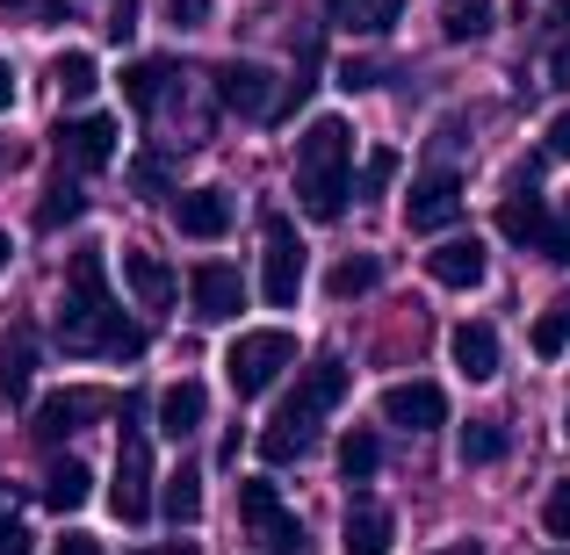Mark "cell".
<instances>
[{
  "mask_svg": "<svg viewBox=\"0 0 570 555\" xmlns=\"http://www.w3.org/2000/svg\"><path fill=\"white\" fill-rule=\"evenodd\" d=\"M557 555H563V548H557Z\"/></svg>",
  "mask_w": 570,
  "mask_h": 555,
  "instance_id": "f5cc1de1",
  "label": "cell"
},
{
  "mask_svg": "<svg viewBox=\"0 0 570 555\" xmlns=\"http://www.w3.org/2000/svg\"><path fill=\"white\" fill-rule=\"evenodd\" d=\"M130 181H138L145 195H159V181H167V167H159V159H153V152H145V159H138V167H130Z\"/></svg>",
  "mask_w": 570,
  "mask_h": 555,
  "instance_id": "b9f144b4",
  "label": "cell"
},
{
  "mask_svg": "<svg viewBox=\"0 0 570 555\" xmlns=\"http://www.w3.org/2000/svg\"><path fill=\"white\" fill-rule=\"evenodd\" d=\"M0 109H14V66L0 58Z\"/></svg>",
  "mask_w": 570,
  "mask_h": 555,
  "instance_id": "f6af8a7d",
  "label": "cell"
},
{
  "mask_svg": "<svg viewBox=\"0 0 570 555\" xmlns=\"http://www.w3.org/2000/svg\"><path fill=\"white\" fill-rule=\"evenodd\" d=\"M51 145H58L66 167L95 174V167H109V159H116V123H109V116H66V123L51 130Z\"/></svg>",
  "mask_w": 570,
  "mask_h": 555,
  "instance_id": "8fae6325",
  "label": "cell"
},
{
  "mask_svg": "<svg viewBox=\"0 0 570 555\" xmlns=\"http://www.w3.org/2000/svg\"><path fill=\"white\" fill-rule=\"evenodd\" d=\"M87 490H95V469H87V462H51V469H43V505H51V513H80L87 505Z\"/></svg>",
  "mask_w": 570,
  "mask_h": 555,
  "instance_id": "7402d4cb",
  "label": "cell"
},
{
  "mask_svg": "<svg viewBox=\"0 0 570 555\" xmlns=\"http://www.w3.org/2000/svg\"><path fill=\"white\" fill-rule=\"evenodd\" d=\"M8 8H22V0H8Z\"/></svg>",
  "mask_w": 570,
  "mask_h": 555,
  "instance_id": "f907efd6",
  "label": "cell"
},
{
  "mask_svg": "<svg viewBox=\"0 0 570 555\" xmlns=\"http://www.w3.org/2000/svg\"><path fill=\"white\" fill-rule=\"evenodd\" d=\"M383 418H390V426H404V433H433V426H448V397H441V383H390V389H383Z\"/></svg>",
  "mask_w": 570,
  "mask_h": 555,
  "instance_id": "4fadbf2b",
  "label": "cell"
},
{
  "mask_svg": "<svg viewBox=\"0 0 570 555\" xmlns=\"http://www.w3.org/2000/svg\"><path fill=\"white\" fill-rule=\"evenodd\" d=\"M124 289L138 296V310H167L174 304V267L159 260V252H145V246H124Z\"/></svg>",
  "mask_w": 570,
  "mask_h": 555,
  "instance_id": "e0dca14e",
  "label": "cell"
},
{
  "mask_svg": "<svg viewBox=\"0 0 570 555\" xmlns=\"http://www.w3.org/2000/svg\"><path fill=\"white\" fill-rule=\"evenodd\" d=\"M347 167H354V130L340 116H318L296 138V202H304V217H318V224L347 217V195H354Z\"/></svg>",
  "mask_w": 570,
  "mask_h": 555,
  "instance_id": "7a4b0ae2",
  "label": "cell"
},
{
  "mask_svg": "<svg viewBox=\"0 0 570 555\" xmlns=\"http://www.w3.org/2000/svg\"><path fill=\"white\" fill-rule=\"evenodd\" d=\"M101 37H109V43H130V37H138V0H116V8L101 14Z\"/></svg>",
  "mask_w": 570,
  "mask_h": 555,
  "instance_id": "d590c367",
  "label": "cell"
},
{
  "mask_svg": "<svg viewBox=\"0 0 570 555\" xmlns=\"http://www.w3.org/2000/svg\"><path fill=\"white\" fill-rule=\"evenodd\" d=\"M29 375H37V339H29V333H8V339H0V397L22 404L29 397Z\"/></svg>",
  "mask_w": 570,
  "mask_h": 555,
  "instance_id": "cb8c5ba5",
  "label": "cell"
},
{
  "mask_svg": "<svg viewBox=\"0 0 570 555\" xmlns=\"http://www.w3.org/2000/svg\"><path fill=\"white\" fill-rule=\"evenodd\" d=\"M167 8H174V22H181V29H203L209 22V0H167Z\"/></svg>",
  "mask_w": 570,
  "mask_h": 555,
  "instance_id": "7bdbcfd3",
  "label": "cell"
},
{
  "mask_svg": "<svg viewBox=\"0 0 570 555\" xmlns=\"http://www.w3.org/2000/svg\"><path fill=\"white\" fill-rule=\"evenodd\" d=\"M534 252H542L549 267H570V224H557V217H549V231L534 238Z\"/></svg>",
  "mask_w": 570,
  "mask_h": 555,
  "instance_id": "f35d334b",
  "label": "cell"
},
{
  "mask_svg": "<svg viewBox=\"0 0 570 555\" xmlns=\"http://www.w3.org/2000/svg\"><path fill=\"white\" fill-rule=\"evenodd\" d=\"M159 513L174 519V527H195V519H203V469H195V462H181V469L174 476H159Z\"/></svg>",
  "mask_w": 570,
  "mask_h": 555,
  "instance_id": "ffe728a7",
  "label": "cell"
},
{
  "mask_svg": "<svg viewBox=\"0 0 570 555\" xmlns=\"http://www.w3.org/2000/svg\"><path fill=\"white\" fill-rule=\"evenodd\" d=\"M153 498H159L153 447H145V433L124 418V440H116V484H109V513L124 519V527H138V519L153 513Z\"/></svg>",
  "mask_w": 570,
  "mask_h": 555,
  "instance_id": "8992f818",
  "label": "cell"
},
{
  "mask_svg": "<svg viewBox=\"0 0 570 555\" xmlns=\"http://www.w3.org/2000/svg\"><path fill=\"white\" fill-rule=\"evenodd\" d=\"M557 51H549V72H557V80H570V0H557Z\"/></svg>",
  "mask_w": 570,
  "mask_h": 555,
  "instance_id": "74e56055",
  "label": "cell"
},
{
  "mask_svg": "<svg viewBox=\"0 0 570 555\" xmlns=\"http://www.w3.org/2000/svg\"><path fill=\"white\" fill-rule=\"evenodd\" d=\"M0 555H29V527H22V519H14L8 490H0Z\"/></svg>",
  "mask_w": 570,
  "mask_h": 555,
  "instance_id": "8d00e7d4",
  "label": "cell"
},
{
  "mask_svg": "<svg viewBox=\"0 0 570 555\" xmlns=\"http://www.w3.org/2000/svg\"><path fill=\"white\" fill-rule=\"evenodd\" d=\"M217 101L232 116H253V123H267L275 116V72L267 66H253V58H232V66H217Z\"/></svg>",
  "mask_w": 570,
  "mask_h": 555,
  "instance_id": "ba28073f",
  "label": "cell"
},
{
  "mask_svg": "<svg viewBox=\"0 0 570 555\" xmlns=\"http://www.w3.org/2000/svg\"><path fill=\"white\" fill-rule=\"evenodd\" d=\"M51 87H58L66 101H87V95L101 87V66H95L87 51H58V58H51Z\"/></svg>",
  "mask_w": 570,
  "mask_h": 555,
  "instance_id": "4316f807",
  "label": "cell"
},
{
  "mask_svg": "<svg viewBox=\"0 0 570 555\" xmlns=\"http://www.w3.org/2000/svg\"><path fill=\"white\" fill-rule=\"evenodd\" d=\"M448 354H455V368L470 375V383H491V375H499V333H491L484 318H470V325H455V333H448Z\"/></svg>",
  "mask_w": 570,
  "mask_h": 555,
  "instance_id": "ac0fdd59",
  "label": "cell"
},
{
  "mask_svg": "<svg viewBox=\"0 0 570 555\" xmlns=\"http://www.w3.org/2000/svg\"><path fill=\"white\" fill-rule=\"evenodd\" d=\"M289 368H296V333H282V325L238 333L232 347H224V383H232V397H267Z\"/></svg>",
  "mask_w": 570,
  "mask_h": 555,
  "instance_id": "3957f363",
  "label": "cell"
},
{
  "mask_svg": "<svg viewBox=\"0 0 570 555\" xmlns=\"http://www.w3.org/2000/svg\"><path fill=\"white\" fill-rule=\"evenodd\" d=\"M109 389H51V397L37 404V418H29V433H37V440H66V433H80L87 418H101L109 412Z\"/></svg>",
  "mask_w": 570,
  "mask_h": 555,
  "instance_id": "30bf717a",
  "label": "cell"
},
{
  "mask_svg": "<svg viewBox=\"0 0 570 555\" xmlns=\"http://www.w3.org/2000/svg\"><path fill=\"white\" fill-rule=\"evenodd\" d=\"M304 455H311V426H289V418H275V426L261 433V462H275V469H282V462H304Z\"/></svg>",
  "mask_w": 570,
  "mask_h": 555,
  "instance_id": "4dcf8cb0",
  "label": "cell"
},
{
  "mask_svg": "<svg viewBox=\"0 0 570 555\" xmlns=\"http://www.w3.org/2000/svg\"><path fill=\"white\" fill-rule=\"evenodd\" d=\"M138 555H195V542H167V548H138Z\"/></svg>",
  "mask_w": 570,
  "mask_h": 555,
  "instance_id": "bcb514c9",
  "label": "cell"
},
{
  "mask_svg": "<svg viewBox=\"0 0 570 555\" xmlns=\"http://www.w3.org/2000/svg\"><path fill=\"white\" fill-rule=\"evenodd\" d=\"M58 347L66 354H109V361H138L145 354V325H130L109 296V260L101 246L72 252L66 267V296H58Z\"/></svg>",
  "mask_w": 570,
  "mask_h": 555,
  "instance_id": "6da1fadb",
  "label": "cell"
},
{
  "mask_svg": "<svg viewBox=\"0 0 570 555\" xmlns=\"http://www.w3.org/2000/svg\"><path fill=\"white\" fill-rule=\"evenodd\" d=\"M426 275L441 281V289H476V281L491 275V252H484V238H441V246L426 252Z\"/></svg>",
  "mask_w": 570,
  "mask_h": 555,
  "instance_id": "5bb4252c",
  "label": "cell"
},
{
  "mask_svg": "<svg viewBox=\"0 0 570 555\" xmlns=\"http://www.w3.org/2000/svg\"><path fill=\"white\" fill-rule=\"evenodd\" d=\"M51 555H101V542H95V534H66Z\"/></svg>",
  "mask_w": 570,
  "mask_h": 555,
  "instance_id": "ee69618b",
  "label": "cell"
},
{
  "mask_svg": "<svg viewBox=\"0 0 570 555\" xmlns=\"http://www.w3.org/2000/svg\"><path fill=\"white\" fill-rule=\"evenodd\" d=\"M542 152H549V159H570V109L557 116V123H549V138H542Z\"/></svg>",
  "mask_w": 570,
  "mask_h": 555,
  "instance_id": "60d3db41",
  "label": "cell"
},
{
  "mask_svg": "<svg viewBox=\"0 0 570 555\" xmlns=\"http://www.w3.org/2000/svg\"><path fill=\"white\" fill-rule=\"evenodd\" d=\"M347 383H354V375H347V361H333V354H325V361H311L304 375H296L289 404H282L275 418H289V426H311V433H318V418L333 412L340 397H347Z\"/></svg>",
  "mask_w": 570,
  "mask_h": 555,
  "instance_id": "52a82bcc",
  "label": "cell"
},
{
  "mask_svg": "<svg viewBox=\"0 0 570 555\" xmlns=\"http://www.w3.org/2000/svg\"><path fill=\"white\" fill-rule=\"evenodd\" d=\"M325 8H333V22H347V8H354V0H325Z\"/></svg>",
  "mask_w": 570,
  "mask_h": 555,
  "instance_id": "c3c4849f",
  "label": "cell"
},
{
  "mask_svg": "<svg viewBox=\"0 0 570 555\" xmlns=\"http://www.w3.org/2000/svg\"><path fill=\"white\" fill-rule=\"evenodd\" d=\"M433 555H484V542H455V548H433Z\"/></svg>",
  "mask_w": 570,
  "mask_h": 555,
  "instance_id": "7dc6e473",
  "label": "cell"
},
{
  "mask_svg": "<svg viewBox=\"0 0 570 555\" xmlns=\"http://www.w3.org/2000/svg\"><path fill=\"white\" fill-rule=\"evenodd\" d=\"M340 87H347V95H368V87H383V72L368 66V58H347V66H340Z\"/></svg>",
  "mask_w": 570,
  "mask_h": 555,
  "instance_id": "ab89813d",
  "label": "cell"
},
{
  "mask_svg": "<svg viewBox=\"0 0 570 555\" xmlns=\"http://www.w3.org/2000/svg\"><path fill=\"white\" fill-rule=\"evenodd\" d=\"M203 418H209L203 383H174V389H159V433H167V440H195V433H203Z\"/></svg>",
  "mask_w": 570,
  "mask_h": 555,
  "instance_id": "d6986e66",
  "label": "cell"
},
{
  "mask_svg": "<svg viewBox=\"0 0 570 555\" xmlns=\"http://www.w3.org/2000/svg\"><path fill=\"white\" fill-rule=\"evenodd\" d=\"M404 0H354L347 8V29H362V37H383V29H397Z\"/></svg>",
  "mask_w": 570,
  "mask_h": 555,
  "instance_id": "1f68e13d",
  "label": "cell"
},
{
  "mask_svg": "<svg viewBox=\"0 0 570 555\" xmlns=\"http://www.w3.org/2000/svg\"><path fill=\"white\" fill-rule=\"evenodd\" d=\"M549 231V202L534 188H520V195H505L499 202V238H513V246H528L534 252V238Z\"/></svg>",
  "mask_w": 570,
  "mask_h": 555,
  "instance_id": "44dd1931",
  "label": "cell"
},
{
  "mask_svg": "<svg viewBox=\"0 0 570 555\" xmlns=\"http://www.w3.org/2000/svg\"><path fill=\"white\" fill-rule=\"evenodd\" d=\"M390 181H397V152L376 145V152H368V167H362V195H383Z\"/></svg>",
  "mask_w": 570,
  "mask_h": 555,
  "instance_id": "e575fe53",
  "label": "cell"
},
{
  "mask_svg": "<svg viewBox=\"0 0 570 555\" xmlns=\"http://www.w3.org/2000/svg\"><path fill=\"white\" fill-rule=\"evenodd\" d=\"M167 87H174V58H138V66L124 72V101L130 109H159V101H167Z\"/></svg>",
  "mask_w": 570,
  "mask_h": 555,
  "instance_id": "603a6c76",
  "label": "cell"
},
{
  "mask_svg": "<svg viewBox=\"0 0 570 555\" xmlns=\"http://www.w3.org/2000/svg\"><path fill=\"white\" fill-rule=\"evenodd\" d=\"M491 29V0H441V37L448 43H476Z\"/></svg>",
  "mask_w": 570,
  "mask_h": 555,
  "instance_id": "f1b7e54d",
  "label": "cell"
},
{
  "mask_svg": "<svg viewBox=\"0 0 570 555\" xmlns=\"http://www.w3.org/2000/svg\"><path fill=\"white\" fill-rule=\"evenodd\" d=\"M261 296L275 310H289L304 296V238H296V224L282 209H267L261 224Z\"/></svg>",
  "mask_w": 570,
  "mask_h": 555,
  "instance_id": "277c9868",
  "label": "cell"
},
{
  "mask_svg": "<svg viewBox=\"0 0 570 555\" xmlns=\"http://www.w3.org/2000/svg\"><path fill=\"white\" fill-rule=\"evenodd\" d=\"M455 209H462V174H448V167L419 174L412 195H404V224L412 231H441V224H455Z\"/></svg>",
  "mask_w": 570,
  "mask_h": 555,
  "instance_id": "7c38bea8",
  "label": "cell"
},
{
  "mask_svg": "<svg viewBox=\"0 0 570 555\" xmlns=\"http://www.w3.org/2000/svg\"><path fill=\"white\" fill-rule=\"evenodd\" d=\"M188 304H195V318H203V325H232L238 310H246V281H238V267L203 260L188 275Z\"/></svg>",
  "mask_w": 570,
  "mask_h": 555,
  "instance_id": "9c48e42d",
  "label": "cell"
},
{
  "mask_svg": "<svg viewBox=\"0 0 570 555\" xmlns=\"http://www.w3.org/2000/svg\"><path fill=\"white\" fill-rule=\"evenodd\" d=\"M542 534H549V542H570V476H557V484H549V498H542Z\"/></svg>",
  "mask_w": 570,
  "mask_h": 555,
  "instance_id": "836d02e7",
  "label": "cell"
},
{
  "mask_svg": "<svg viewBox=\"0 0 570 555\" xmlns=\"http://www.w3.org/2000/svg\"><path fill=\"white\" fill-rule=\"evenodd\" d=\"M505 426L499 418H470V426H462V462H470V469H484V462H499L505 455Z\"/></svg>",
  "mask_w": 570,
  "mask_h": 555,
  "instance_id": "f546056e",
  "label": "cell"
},
{
  "mask_svg": "<svg viewBox=\"0 0 570 555\" xmlns=\"http://www.w3.org/2000/svg\"><path fill=\"white\" fill-rule=\"evenodd\" d=\"M376 469H383V440L368 426H354L347 440H340V476H347V484H368Z\"/></svg>",
  "mask_w": 570,
  "mask_h": 555,
  "instance_id": "83f0119b",
  "label": "cell"
},
{
  "mask_svg": "<svg viewBox=\"0 0 570 555\" xmlns=\"http://www.w3.org/2000/svg\"><path fill=\"white\" fill-rule=\"evenodd\" d=\"M8 260H14V246H8V231H0V275H8Z\"/></svg>",
  "mask_w": 570,
  "mask_h": 555,
  "instance_id": "681fc988",
  "label": "cell"
},
{
  "mask_svg": "<svg viewBox=\"0 0 570 555\" xmlns=\"http://www.w3.org/2000/svg\"><path fill=\"white\" fill-rule=\"evenodd\" d=\"M238 527L275 555H304V519L282 505V490L267 484V476H246V484H238Z\"/></svg>",
  "mask_w": 570,
  "mask_h": 555,
  "instance_id": "5b68a950",
  "label": "cell"
},
{
  "mask_svg": "<svg viewBox=\"0 0 570 555\" xmlns=\"http://www.w3.org/2000/svg\"><path fill=\"white\" fill-rule=\"evenodd\" d=\"M376 281H383V260H376V252H347V260L325 275V289H333V304H354V296H368Z\"/></svg>",
  "mask_w": 570,
  "mask_h": 555,
  "instance_id": "d4e9b609",
  "label": "cell"
},
{
  "mask_svg": "<svg viewBox=\"0 0 570 555\" xmlns=\"http://www.w3.org/2000/svg\"><path fill=\"white\" fill-rule=\"evenodd\" d=\"M80 217H87L80 181H66V174H58V181L43 188V202H37V231H66V224H80Z\"/></svg>",
  "mask_w": 570,
  "mask_h": 555,
  "instance_id": "484cf974",
  "label": "cell"
},
{
  "mask_svg": "<svg viewBox=\"0 0 570 555\" xmlns=\"http://www.w3.org/2000/svg\"><path fill=\"white\" fill-rule=\"evenodd\" d=\"M390 542H397V519H390V505L354 498L347 519H340V548H347V555H390Z\"/></svg>",
  "mask_w": 570,
  "mask_h": 555,
  "instance_id": "2e32d148",
  "label": "cell"
},
{
  "mask_svg": "<svg viewBox=\"0 0 570 555\" xmlns=\"http://www.w3.org/2000/svg\"><path fill=\"white\" fill-rule=\"evenodd\" d=\"M563 426H570V412H563Z\"/></svg>",
  "mask_w": 570,
  "mask_h": 555,
  "instance_id": "816d5d0a",
  "label": "cell"
},
{
  "mask_svg": "<svg viewBox=\"0 0 570 555\" xmlns=\"http://www.w3.org/2000/svg\"><path fill=\"white\" fill-rule=\"evenodd\" d=\"M563 347H570V304H557V310H542V318H534V354H542V361H557Z\"/></svg>",
  "mask_w": 570,
  "mask_h": 555,
  "instance_id": "d6a6232c",
  "label": "cell"
},
{
  "mask_svg": "<svg viewBox=\"0 0 570 555\" xmlns=\"http://www.w3.org/2000/svg\"><path fill=\"white\" fill-rule=\"evenodd\" d=\"M174 231L181 238H224L232 231V195L224 188H181L174 195Z\"/></svg>",
  "mask_w": 570,
  "mask_h": 555,
  "instance_id": "9a60e30c",
  "label": "cell"
}]
</instances>
